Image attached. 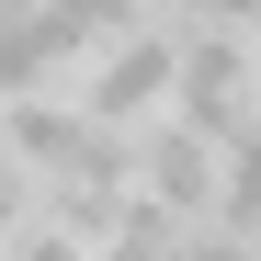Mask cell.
Listing matches in <instances>:
<instances>
[{
  "mask_svg": "<svg viewBox=\"0 0 261 261\" xmlns=\"http://www.w3.org/2000/svg\"><path fill=\"white\" fill-rule=\"evenodd\" d=\"M182 46H193V34L170 23V12H148L125 46H102V57H91V80H80L68 102H91L102 125H125V137H137V125L182 114Z\"/></svg>",
  "mask_w": 261,
  "mask_h": 261,
  "instance_id": "cell-1",
  "label": "cell"
},
{
  "mask_svg": "<svg viewBox=\"0 0 261 261\" xmlns=\"http://www.w3.org/2000/svg\"><path fill=\"white\" fill-rule=\"evenodd\" d=\"M182 114L204 137H239L261 114V34H193L182 46Z\"/></svg>",
  "mask_w": 261,
  "mask_h": 261,
  "instance_id": "cell-3",
  "label": "cell"
},
{
  "mask_svg": "<svg viewBox=\"0 0 261 261\" xmlns=\"http://www.w3.org/2000/svg\"><path fill=\"white\" fill-rule=\"evenodd\" d=\"M182 34H261V0H159Z\"/></svg>",
  "mask_w": 261,
  "mask_h": 261,
  "instance_id": "cell-5",
  "label": "cell"
},
{
  "mask_svg": "<svg viewBox=\"0 0 261 261\" xmlns=\"http://www.w3.org/2000/svg\"><path fill=\"white\" fill-rule=\"evenodd\" d=\"M216 216H227L239 239H261V114L227 137V193H216Z\"/></svg>",
  "mask_w": 261,
  "mask_h": 261,
  "instance_id": "cell-4",
  "label": "cell"
},
{
  "mask_svg": "<svg viewBox=\"0 0 261 261\" xmlns=\"http://www.w3.org/2000/svg\"><path fill=\"white\" fill-rule=\"evenodd\" d=\"M137 182L170 216H216V193H227V137H204L193 114H159V125H137Z\"/></svg>",
  "mask_w": 261,
  "mask_h": 261,
  "instance_id": "cell-2",
  "label": "cell"
}]
</instances>
